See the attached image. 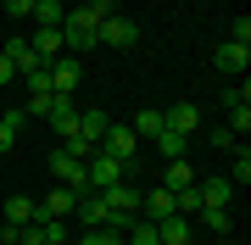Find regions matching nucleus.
<instances>
[{"mask_svg":"<svg viewBox=\"0 0 251 245\" xmlns=\"http://www.w3.org/2000/svg\"><path fill=\"white\" fill-rule=\"evenodd\" d=\"M95 45H100V17L90 6H67V17H62V50L67 56H84Z\"/></svg>","mask_w":251,"mask_h":245,"instance_id":"obj_1","label":"nucleus"},{"mask_svg":"<svg viewBox=\"0 0 251 245\" xmlns=\"http://www.w3.org/2000/svg\"><path fill=\"white\" fill-rule=\"evenodd\" d=\"M84 167H90V190H106V184H117V178H128V167H134V162H117V156H106V151H90V162H84Z\"/></svg>","mask_w":251,"mask_h":245,"instance_id":"obj_2","label":"nucleus"},{"mask_svg":"<svg viewBox=\"0 0 251 245\" xmlns=\"http://www.w3.org/2000/svg\"><path fill=\"white\" fill-rule=\"evenodd\" d=\"M50 173H56V184H67L73 195H84V190H90V167H84L78 156H67L62 145H56V156H50Z\"/></svg>","mask_w":251,"mask_h":245,"instance_id":"obj_3","label":"nucleus"},{"mask_svg":"<svg viewBox=\"0 0 251 245\" xmlns=\"http://www.w3.org/2000/svg\"><path fill=\"white\" fill-rule=\"evenodd\" d=\"M45 78H50V95H73V89H78V84H84V67H78V56H56V62L45 67Z\"/></svg>","mask_w":251,"mask_h":245,"instance_id":"obj_4","label":"nucleus"},{"mask_svg":"<svg viewBox=\"0 0 251 245\" xmlns=\"http://www.w3.org/2000/svg\"><path fill=\"white\" fill-rule=\"evenodd\" d=\"M100 151L117 156V162H134V151H140V134L128 123H106V134H100Z\"/></svg>","mask_w":251,"mask_h":245,"instance_id":"obj_5","label":"nucleus"},{"mask_svg":"<svg viewBox=\"0 0 251 245\" xmlns=\"http://www.w3.org/2000/svg\"><path fill=\"white\" fill-rule=\"evenodd\" d=\"M140 39V28L123 17V11H112V17H100V45H112V50H128Z\"/></svg>","mask_w":251,"mask_h":245,"instance_id":"obj_6","label":"nucleus"},{"mask_svg":"<svg viewBox=\"0 0 251 245\" xmlns=\"http://www.w3.org/2000/svg\"><path fill=\"white\" fill-rule=\"evenodd\" d=\"M212 62H218V73H240L246 78V67H251V45H240V39H229V45H218V56H212Z\"/></svg>","mask_w":251,"mask_h":245,"instance_id":"obj_7","label":"nucleus"},{"mask_svg":"<svg viewBox=\"0 0 251 245\" xmlns=\"http://www.w3.org/2000/svg\"><path fill=\"white\" fill-rule=\"evenodd\" d=\"M140 218H145V223H162V218H173V190L151 184V190L140 195Z\"/></svg>","mask_w":251,"mask_h":245,"instance_id":"obj_8","label":"nucleus"},{"mask_svg":"<svg viewBox=\"0 0 251 245\" xmlns=\"http://www.w3.org/2000/svg\"><path fill=\"white\" fill-rule=\"evenodd\" d=\"M50 128H56L62 139L78 128V100H73V95H56V100H50Z\"/></svg>","mask_w":251,"mask_h":245,"instance_id":"obj_9","label":"nucleus"},{"mask_svg":"<svg viewBox=\"0 0 251 245\" xmlns=\"http://www.w3.org/2000/svg\"><path fill=\"white\" fill-rule=\"evenodd\" d=\"M73 206H78V195H73L67 184H56V190H50L45 200H39V218H56V223H62V218H67Z\"/></svg>","mask_w":251,"mask_h":245,"instance_id":"obj_10","label":"nucleus"},{"mask_svg":"<svg viewBox=\"0 0 251 245\" xmlns=\"http://www.w3.org/2000/svg\"><path fill=\"white\" fill-rule=\"evenodd\" d=\"M34 218H39V200L11 195V200H6V218H0V223H6V234H17V228H23V223H34Z\"/></svg>","mask_w":251,"mask_h":245,"instance_id":"obj_11","label":"nucleus"},{"mask_svg":"<svg viewBox=\"0 0 251 245\" xmlns=\"http://www.w3.org/2000/svg\"><path fill=\"white\" fill-rule=\"evenodd\" d=\"M196 195H201V206H229V200H234V184L229 178H196Z\"/></svg>","mask_w":251,"mask_h":245,"instance_id":"obj_12","label":"nucleus"},{"mask_svg":"<svg viewBox=\"0 0 251 245\" xmlns=\"http://www.w3.org/2000/svg\"><path fill=\"white\" fill-rule=\"evenodd\" d=\"M196 184V167H190V156H173L168 167H162V190H190Z\"/></svg>","mask_w":251,"mask_h":245,"instance_id":"obj_13","label":"nucleus"},{"mask_svg":"<svg viewBox=\"0 0 251 245\" xmlns=\"http://www.w3.org/2000/svg\"><path fill=\"white\" fill-rule=\"evenodd\" d=\"M28 45H34L39 62H56V56H62V28H34V39H28Z\"/></svg>","mask_w":251,"mask_h":245,"instance_id":"obj_14","label":"nucleus"},{"mask_svg":"<svg viewBox=\"0 0 251 245\" xmlns=\"http://www.w3.org/2000/svg\"><path fill=\"white\" fill-rule=\"evenodd\" d=\"M162 123H168L173 134H184V139H190V134H196V123H201V111H196V106H190V100H184V106L162 111Z\"/></svg>","mask_w":251,"mask_h":245,"instance_id":"obj_15","label":"nucleus"},{"mask_svg":"<svg viewBox=\"0 0 251 245\" xmlns=\"http://www.w3.org/2000/svg\"><path fill=\"white\" fill-rule=\"evenodd\" d=\"M106 111H84L78 106V128H73V134H78V139H90V145H100V134H106Z\"/></svg>","mask_w":251,"mask_h":245,"instance_id":"obj_16","label":"nucleus"},{"mask_svg":"<svg viewBox=\"0 0 251 245\" xmlns=\"http://www.w3.org/2000/svg\"><path fill=\"white\" fill-rule=\"evenodd\" d=\"M156 240H162V245H190V218H179V212L162 218V223H156Z\"/></svg>","mask_w":251,"mask_h":245,"instance_id":"obj_17","label":"nucleus"},{"mask_svg":"<svg viewBox=\"0 0 251 245\" xmlns=\"http://www.w3.org/2000/svg\"><path fill=\"white\" fill-rule=\"evenodd\" d=\"M73 212H78V218L90 223V228H95V223H106V200H100V190H84V195H78V206H73Z\"/></svg>","mask_w":251,"mask_h":245,"instance_id":"obj_18","label":"nucleus"},{"mask_svg":"<svg viewBox=\"0 0 251 245\" xmlns=\"http://www.w3.org/2000/svg\"><path fill=\"white\" fill-rule=\"evenodd\" d=\"M28 123V111H0V156H11V145H17V128Z\"/></svg>","mask_w":251,"mask_h":245,"instance_id":"obj_19","label":"nucleus"},{"mask_svg":"<svg viewBox=\"0 0 251 245\" xmlns=\"http://www.w3.org/2000/svg\"><path fill=\"white\" fill-rule=\"evenodd\" d=\"M62 17H67L62 0H34V28H62Z\"/></svg>","mask_w":251,"mask_h":245,"instance_id":"obj_20","label":"nucleus"},{"mask_svg":"<svg viewBox=\"0 0 251 245\" xmlns=\"http://www.w3.org/2000/svg\"><path fill=\"white\" fill-rule=\"evenodd\" d=\"M151 145L162 151V162H173V156H184V151H190V139H184V134H173V128H162Z\"/></svg>","mask_w":251,"mask_h":245,"instance_id":"obj_21","label":"nucleus"},{"mask_svg":"<svg viewBox=\"0 0 251 245\" xmlns=\"http://www.w3.org/2000/svg\"><path fill=\"white\" fill-rule=\"evenodd\" d=\"M78 245H123V228L95 223V228H84V240H78Z\"/></svg>","mask_w":251,"mask_h":245,"instance_id":"obj_22","label":"nucleus"},{"mask_svg":"<svg viewBox=\"0 0 251 245\" xmlns=\"http://www.w3.org/2000/svg\"><path fill=\"white\" fill-rule=\"evenodd\" d=\"M128 128H134L140 139H156V134H162V128H168V123H162V111H151V106H145V111H140V117L128 123Z\"/></svg>","mask_w":251,"mask_h":245,"instance_id":"obj_23","label":"nucleus"},{"mask_svg":"<svg viewBox=\"0 0 251 245\" xmlns=\"http://www.w3.org/2000/svg\"><path fill=\"white\" fill-rule=\"evenodd\" d=\"M201 223L212 228V234H229V223H234V218H229V206H201Z\"/></svg>","mask_w":251,"mask_h":245,"instance_id":"obj_24","label":"nucleus"},{"mask_svg":"<svg viewBox=\"0 0 251 245\" xmlns=\"http://www.w3.org/2000/svg\"><path fill=\"white\" fill-rule=\"evenodd\" d=\"M128 245H162V240H156V223L134 218V223H128Z\"/></svg>","mask_w":251,"mask_h":245,"instance_id":"obj_25","label":"nucleus"},{"mask_svg":"<svg viewBox=\"0 0 251 245\" xmlns=\"http://www.w3.org/2000/svg\"><path fill=\"white\" fill-rule=\"evenodd\" d=\"M229 184H240V190L251 184V151L246 145H240V156H234V167H229Z\"/></svg>","mask_w":251,"mask_h":245,"instance_id":"obj_26","label":"nucleus"},{"mask_svg":"<svg viewBox=\"0 0 251 245\" xmlns=\"http://www.w3.org/2000/svg\"><path fill=\"white\" fill-rule=\"evenodd\" d=\"M50 89H34V95H28V117H50Z\"/></svg>","mask_w":251,"mask_h":245,"instance_id":"obj_27","label":"nucleus"},{"mask_svg":"<svg viewBox=\"0 0 251 245\" xmlns=\"http://www.w3.org/2000/svg\"><path fill=\"white\" fill-rule=\"evenodd\" d=\"M224 106L234 111V106H251V84L240 78V84H234V89H224Z\"/></svg>","mask_w":251,"mask_h":245,"instance_id":"obj_28","label":"nucleus"},{"mask_svg":"<svg viewBox=\"0 0 251 245\" xmlns=\"http://www.w3.org/2000/svg\"><path fill=\"white\" fill-rule=\"evenodd\" d=\"M62 151H67V156H78V162H90V151H95V145H90V139H78V134H67V139H62Z\"/></svg>","mask_w":251,"mask_h":245,"instance_id":"obj_29","label":"nucleus"},{"mask_svg":"<svg viewBox=\"0 0 251 245\" xmlns=\"http://www.w3.org/2000/svg\"><path fill=\"white\" fill-rule=\"evenodd\" d=\"M6 11H11V22H28L34 17V0H6Z\"/></svg>","mask_w":251,"mask_h":245,"instance_id":"obj_30","label":"nucleus"},{"mask_svg":"<svg viewBox=\"0 0 251 245\" xmlns=\"http://www.w3.org/2000/svg\"><path fill=\"white\" fill-rule=\"evenodd\" d=\"M229 128H234V134H246V128H251V106H234V111H229Z\"/></svg>","mask_w":251,"mask_h":245,"instance_id":"obj_31","label":"nucleus"},{"mask_svg":"<svg viewBox=\"0 0 251 245\" xmlns=\"http://www.w3.org/2000/svg\"><path fill=\"white\" fill-rule=\"evenodd\" d=\"M234 139H240L234 128H212V145H218V151H234Z\"/></svg>","mask_w":251,"mask_h":245,"instance_id":"obj_32","label":"nucleus"},{"mask_svg":"<svg viewBox=\"0 0 251 245\" xmlns=\"http://www.w3.org/2000/svg\"><path fill=\"white\" fill-rule=\"evenodd\" d=\"M84 6H90L95 17H112V11H117V0H84Z\"/></svg>","mask_w":251,"mask_h":245,"instance_id":"obj_33","label":"nucleus"},{"mask_svg":"<svg viewBox=\"0 0 251 245\" xmlns=\"http://www.w3.org/2000/svg\"><path fill=\"white\" fill-rule=\"evenodd\" d=\"M0 84H17V67H11L6 56H0Z\"/></svg>","mask_w":251,"mask_h":245,"instance_id":"obj_34","label":"nucleus"},{"mask_svg":"<svg viewBox=\"0 0 251 245\" xmlns=\"http://www.w3.org/2000/svg\"><path fill=\"white\" fill-rule=\"evenodd\" d=\"M6 240H11V234H6V223H0V245H6Z\"/></svg>","mask_w":251,"mask_h":245,"instance_id":"obj_35","label":"nucleus"},{"mask_svg":"<svg viewBox=\"0 0 251 245\" xmlns=\"http://www.w3.org/2000/svg\"><path fill=\"white\" fill-rule=\"evenodd\" d=\"M45 245H67V240H45Z\"/></svg>","mask_w":251,"mask_h":245,"instance_id":"obj_36","label":"nucleus"},{"mask_svg":"<svg viewBox=\"0 0 251 245\" xmlns=\"http://www.w3.org/2000/svg\"><path fill=\"white\" fill-rule=\"evenodd\" d=\"M6 245H17V240H6Z\"/></svg>","mask_w":251,"mask_h":245,"instance_id":"obj_37","label":"nucleus"}]
</instances>
